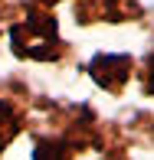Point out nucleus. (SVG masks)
I'll return each instance as SVG.
<instances>
[{
    "label": "nucleus",
    "mask_w": 154,
    "mask_h": 160,
    "mask_svg": "<svg viewBox=\"0 0 154 160\" xmlns=\"http://www.w3.org/2000/svg\"><path fill=\"white\" fill-rule=\"evenodd\" d=\"M10 36H13L17 56H23V59L49 62V59H59L66 52V46L59 42V33H56V17L43 13V10H33L20 26H13Z\"/></svg>",
    "instance_id": "f257e3e1"
},
{
    "label": "nucleus",
    "mask_w": 154,
    "mask_h": 160,
    "mask_svg": "<svg viewBox=\"0 0 154 160\" xmlns=\"http://www.w3.org/2000/svg\"><path fill=\"white\" fill-rule=\"evenodd\" d=\"M131 72H135V59L125 52H98L89 62V75L95 78V85L105 92H115V95L128 85Z\"/></svg>",
    "instance_id": "f03ea898"
},
{
    "label": "nucleus",
    "mask_w": 154,
    "mask_h": 160,
    "mask_svg": "<svg viewBox=\"0 0 154 160\" xmlns=\"http://www.w3.org/2000/svg\"><path fill=\"white\" fill-rule=\"evenodd\" d=\"M138 13H141V7L135 0H79L76 3L79 23H95V20L121 23V20H135Z\"/></svg>",
    "instance_id": "7ed1b4c3"
},
{
    "label": "nucleus",
    "mask_w": 154,
    "mask_h": 160,
    "mask_svg": "<svg viewBox=\"0 0 154 160\" xmlns=\"http://www.w3.org/2000/svg\"><path fill=\"white\" fill-rule=\"evenodd\" d=\"M138 78H141V88H144V95H154V52L144 59L141 65V72H138Z\"/></svg>",
    "instance_id": "20e7f679"
},
{
    "label": "nucleus",
    "mask_w": 154,
    "mask_h": 160,
    "mask_svg": "<svg viewBox=\"0 0 154 160\" xmlns=\"http://www.w3.org/2000/svg\"><path fill=\"white\" fill-rule=\"evenodd\" d=\"M43 3H56V0H43Z\"/></svg>",
    "instance_id": "39448f33"
}]
</instances>
